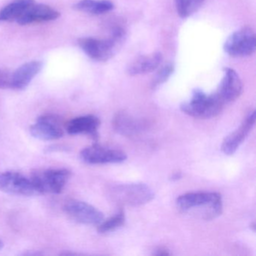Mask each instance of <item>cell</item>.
Returning a JSON list of instances; mask_svg holds the SVG:
<instances>
[{
	"label": "cell",
	"mask_w": 256,
	"mask_h": 256,
	"mask_svg": "<svg viewBox=\"0 0 256 256\" xmlns=\"http://www.w3.org/2000/svg\"><path fill=\"white\" fill-rule=\"evenodd\" d=\"M176 206L182 212L198 214L205 220L217 218L222 212L221 194L217 192H188L179 196Z\"/></svg>",
	"instance_id": "6da1fadb"
},
{
	"label": "cell",
	"mask_w": 256,
	"mask_h": 256,
	"mask_svg": "<svg viewBox=\"0 0 256 256\" xmlns=\"http://www.w3.org/2000/svg\"><path fill=\"white\" fill-rule=\"evenodd\" d=\"M125 38V32L122 28L114 30L112 35L107 40L86 37L78 40V44L90 59L98 62H104L113 58L122 46Z\"/></svg>",
	"instance_id": "7a4b0ae2"
},
{
	"label": "cell",
	"mask_w": 256,
	"mask_h": 256,
	"mask_svg": "<svg viewBox=\"0 0 256 256\" xmlns=\"http://www.w3.org/2000/svg\"><path fill=\"white\" fill-rule=\"evenodd\" d=\"M224 106L216 92L208 95L197 89L193 91L191 100L181 106V110L192 118L209 119L220 114Z\"/></svg>",
	"instance_id": "3957f363"
},
{
	"label": "cell",
	"mask_w": 256,
	"mask_h": 256,
	"mask_svg": "<svg viewBox=\"0 0 256 256\" xmlns=\"http://www.w3.org/2000/svg\"><path fill=\"white\" fill-rule=\"evenodd\" d=\"M110 194L118 203L132 206L149 203L155 196L152 188L144 184H115Z\"/></svg>",
	"instance_id": "277c9868"
},
{
	"label": "cell",
	"mask_w": 256,
	"mask_h": 256,
	"mask_svg": "<svg viewBox=\"0 0 256 256\" xmlns=\"http://www.w3.org/2000/svg\"><path fill=\"white\" fill-rule=\"evenodd\" d=\"M71 176V172L67 169H48L34 172L30 180L38 194H60Z\"/></svg>",
	"instance_id": "5b68a950"
},
{
	"label": "cell",
	"mask_w": 256,
	"mask_h": 256,
	"mask_svg": "<svg viewBox=\"0 0 256 256\" xmlns=\"http://www.w3.org/2000/svg\"><path fill=\"white\" fill-rule=\"evenodd\" d=\"M256 46L254 31L251 28H244L228 37L224 43V50L232 58H246L254 53Z\"/></svg>",
	"instance_id": "8992f818"
},
{
	"label": "cell",
	"mask_w": 256,
	"mask_h": 256,
	"mask_svg": "<svg viewBox=\"0 0 256 256\" xmlns=\"http://www.w3.org/2000/svg\"><path fill=\"white\" fill-rule=\"evenodd\" d=\"M0 191L23 196L38 194L30 179L14 172H0Z\"/></svg>",
	"instance_id": "52a82bcc"
},
{
	"label": "cell",
	"mask_w": 256,
	"mask_h": 256,
	"mask_svg": "<svg viewBox=\"0 0 256 256\" xmlns=\"http://www.w3.org/2000/svg\"><path fill=\"white\" fill-rule=\"evenodd\" d=\"M80 157L88 164H109L120 163L127 158L126 154L119 150L104 148L98 144H94L82 150Z\"/></svg>",
	"instance_id": "ba28073f"
},
{
	"label": "cell",
	"mask_w": 256,
	"mask_h": 256,
	"mask_svg": "<svg viewBox=\"0 0 256 256\" xmlns=\"http://www.w3.org/2000/svg\"><path fill=\"white\" fill-rule=\"evenodd\" d=\"M30 133L36 138L42 140H54L64 136V131L60 120L53 114L40 116L36 124L31 126Z\"/></svg>",
	"instance_id": "9c48e42d"
},
{
	"label": "cell",
	"mask_w": 256,
	"mask_h": 256,
	"mask_svg": "<svg viewBox=\"0 0 256 256\" xmlns=\"http://www.w3.org/2000/svg\"><path fill=\"white\" fill-rule=\"evenodd\" d=\"M64 210L73 220L83 224H100L104 220V215L101 211L80 200H70L66 204Z\"/></svg>",
	"instance_id": "30bf717a"
},
{
	"label": "cell",
	"mask_w": 256,
	"mask_h": 256,
	"mask_svg": "<svg viewBox=\"0 0 256 256\" xmlns=\"http://www.w3.org/2000/svg\"><path fill=\"white\" fill-rule=\"evenodd\" d=\"M242 84L238 73L230 68H224L222 79L216 94L224 104L235 101L242 94Z\"/></svg>",
	"instance_id": "8fae6325"
},
{
	"label": "cell",
	"mask_w": 256,
	"mask_h": 256,
	"mask_svg": "<svg viewBox=\"0 0 256 256\" xmlns=\"http://www.w3.org/2000/svg\"><path fill=\"white\" fill-rule=\"evenodd\" d=\"M256 122V112L252 110L246 116L239 128L230 133L223 140L222 150L226 155H232L244 143Z\"/></svg>",
	"instance_id": "7c38bea8"
},
{
	"label": "cell",
	"mask_w": 256,
	"mask_h": 256,
	"mask_svg": "<svg viewBox=\"0 0 256 256\" xmlns=\"http://www.w3.org/2000/svg\"><path fill=\"white\" fill-rule=\"evenodd\" d=\"M60 16V13L52 7L44 4H36L35 2L16 22L20 25L42 23L56 20L59 18Z\"/></svg>",
	"instance_id": "4fadbf2b"
},
{
	"label": "cell",
	"mask_w": 256,
	"mask_h": 256,
	"mask_svg": "<svg viewBox=\"0 0 256 256\" xmlns=\"http://www.w3.org/2000/svg\"><path fill=\"white\" fill-rule=\"evenodd\" d=\"M42 68L43 64L40 61H30L20 66L12 73V89L22 90L28 88Z\"/></svg>",
	"instance_id": "5bb4252c"
},
{
	"label": "cell",
	"mask_w": 256,
	"mask_h": 256,
	"mask_svg": "<svg viewBox=\"0 0 256 256\" xmlns=\"http://www.w3.org/2000/svg\"><path fill=\"white\" fill-rule=\"evenodd\" d=\"M100 124L101 122L97 116L86 115L71 120L66 126V130L70 134H88L94 140H97Z\"/></svg>",
	"instance_id": "9a60e30c"
},
{
	"label": "cell",
	"mask_w": 256,
	"mask_h": 256,
	"mask_svg": "<svg viewBox=\"0 0 256 256\" xmlns=\"http://www.w3.org/2000/svg\"><path fill=\"white\" fill-rule=\"evenodd\" d=\"M162 60V55L160 52L143 55L136 58L127 67V72L132 76L152 72L161 65Z\"/></svg>",
	"instance_id": "2e32d148"
},
{
	"label": "cell",
	"mask_w": 256,
	"mask_h": 256,
	"mask_svg": "<svg viewBox=\"0 0 256 256\" xmlns=\"http://www.w3.org/2000/svg\"><path fill=\"white\" fill-rule=\"evenodd\" d=\"M113 126L119 134L130 137L138 134L144 128L142 121L125 112L116 114L114 118Z\"/></svg>",
	"instance_id": "e0dca14e"
},
{
	"label": "cell",
	"mask_w": 256,
	"mask_h": 256,
	"mask_svg": "<svg viewBox=\"0 0 256 256\" xmlns=\"http://www.w3.org/2000/svg\"><path fill=\"white\" fill-rule=\"evenodd\" d=\"M35 2V0H14L0 10V22H17Z\"/></svg>",
	"instance_id": "ac0fdd59"
},
{
	"label": "cell",
	"mask_w": 256,
	"mask_h": 256,
	"mask_svg": "<svg viewBox=\"0 0 256 256\" xmlns=\"http://www.w3.org/2000/svg\"><path fill=\"white\" fill-rule=\"evenodd\" d=\"M114 4L109 0H80L74 6V10L86 14L100 16L113 10Z\"/></svg>",
	"instance_id": "d6986e66"
},
{
	"label": "cell",
	"mask_w": 256,
	"mask_h": 256,
	"mask_svg": "<svg viewBox=\"0 0 256 256\" xmlns=\"http://www.w3.org/2000/svg\"><path fill=\"white\" fill-rule=\"evenodd\" d=\"M204 2L205 0H175L176 12L182 18H186L196 13Z\"/></svg>",
	"instance_id": "ffe728a7"
},
{
	"label": "cell",
	"mask_w": 256,
	"mask_h": 256,
	"mask_svg": "<svg viewBox=\"0 0 256 256\" xmlns=\"http://www.w3.org/2000/svg\"><path fill=\"white\" fill-rule=\"evenodd\" d=\"M125 221V214L122 210L120 211L116 215L104 220V221L103 220L100 224H98V232L100 234H106L113 232L124 226Z\"/></svg>",
	"instance_id": "44dd1931"
},
{
	"label": "cell",
	"mask_w": 256,
	"mask_h": 256,
	"mask_svg": "<svg viewBox=\"0 0 256 256\" xmlns=\"http://www.w3.org/2000/svg\"><path fill=\"white\" fill-rule=\"evenodd\" d=\"M174 71V64L169 62V64L163 66L158 70V72L156 74V76H154L152 83H151V88L152 89H155V88H158V86L164 84V82H167L169 78L173 74Z\"/></svg>",
	"instance_id": "7402d4cb"
},
{
	"label": "cell",
	"mask_w": 256,
	"mask_h": 256,
	"mask_svg": "<svg viewBox=\"0 0 256 256\" xmlns=\"http://www.w3.org/2000/svg\"><path fill=\"white\" fill-rule=\"evenodd\" d=\"M0 89H12V73L0 70Z\"/></svg>",
	"instance_id": "603a6c76"
},
{
	"label": "cell",
	"mask_w": 256,
	"mask_h": 256,
	"mask_svg": "<svg viewBox=\"0 0 256 256\" xmlns=\"http://www.w3.org/2000/svg\"><path fill=\"white\" fill-rule=\"evenodd\" d=\"M154 254H156V256H168V254H170V253L168 252V250H166V248L160 247V248H157L156 250V252L154 253Z\"/></svg>",
	"instance_id": "cb8c5ba5"
},
{
	"label": "cell",
	"mask_w": 256,
	"mask_h": 256,
	"mask_svg": "<svg viewBox=\"0 0 256 256\" xmlns=\"http://www.w3.org/2000/svg\"><path fill=\"white\" fill-rule=\"evenodd\" d=\"M182 178V173L179 170H176V172H173L170 175V180L172 181H176Z\"/></svg>",
	"instance_id": "d4e9b609"
},
{
	"label": "cell",
	"mask_w": 256,
	"mask_h": 256,
	"mask_svg": "<svg viewBox=\"0 0 256 256\" xmlns=\"http://www.w3.org/2000/svg\"><path fill=\"white\" fill-rule=\"evenodd\" d=\"M4 244L2 240H0V250H2V248H4Z\"/></svg>",
	"instance_id": "484cf974"
}]
</instances>
